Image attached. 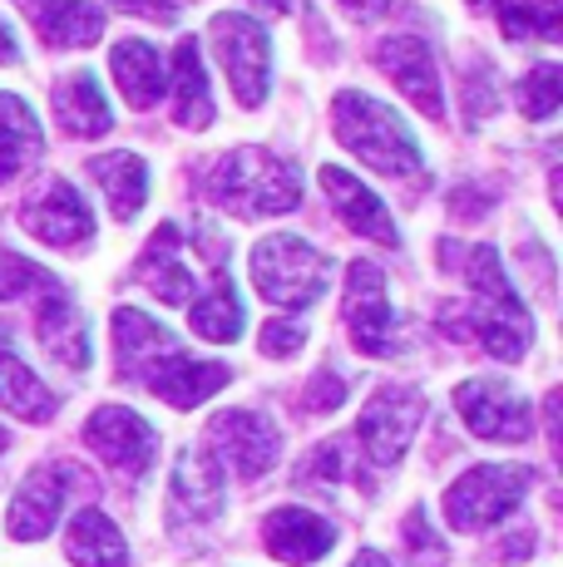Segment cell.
I'll use <instances>...</instances> for the list:
<instances>
[{"label": "cell", "mask_w": 563, "mask_h": 567, "mask_svg": "<svg viewBox=\"0 0 563 567\" xmlns=\"http://www.w3.org/2000/svg\"><path fill=\"white\" fill-rule=\"evenodd\" d=\"M440 261H450L464 281L474 287V311H470V331L494 361H519L529 351V336H534V321H529L524 301L509 287L500 252L494 247H460V243H440Z\"/></svg>", "instance_id": "6da1fadb"}, {"label": "cell", "mask_w": 563, "mask_h": 567, "mask_svg": "<svg viewBox=\"0 0 563 567\" xmlns=\"http://www.w3.org/2000/svg\"><path fill=\"white\" fill-rule=\"evenodd\" d=\"M331 124H337V138L366 168L386 173V178H410V173H420V144L391 104L371 100V94L341 90L337 104H331Z\"/></svg>", "instance_id": "7a4b0ae2"}, {"label": "cell", "mask_w": 563, "mask_h": 567, "mask_svg": "<svg viewBox=\"0 0 563 567\" xmlns=\"http://www.w3.org/2000/svg\"><path fill=\"white\" fill-rule=\"evenodd\" d=\"M208 198L237 217H277L297 207L301 183L291 163L273 158L267 148H233L208 178Z\"/></svg>", "instance_id": "3957f363"}, {"label": "cell", "mask_w": 563, "mask_h": 567, "mask_svg": "<svg viewBox=\"0 0 563 567\" xmlns=\"http://www.w3.org/2000/svg\"><path fill=\"white\" fill-rule=\"evenodd\" d=\"M331 261L301 237H263L253 247V287L277 307H311L327 291Z\"/></svg>", "instance_id": "277c9868"}, {"label": "cell", "mask_w": 563, "mask_h": 567, "mask_svg": "<svg viewBox=\"0 0 563 567\" xmlns=\"http://www.w3.org/2000/svg\"><path fill=\"white\" fill-rule=\"evenodd\" d=\"M534 484L524 464H480L470 474H460L446 494V518L454 533H480L494 528L524 504V488Z\"/></svg>", "instance_id": "5b68a950"}, {"label": "cell", "mask_w": 563, "mask_h": 567, "mask_svg": "<svg viewBox=\"0 0 563 567\" xmlns=\"http://www.w3.org/2000/svg\"><path fill=\"white\" fill-rule=\"evenodd\" d=\"M208 45L223 60L227 80H233V94L243 109H257L267 100V80H273V45H267L263 20L237 16V10H223L208 25Z\"/></svg>", "instance_id": "8992f818"}, {"label": "cell", "mask_w": 563, "mask_h": 567, "mask_svg": "<svg viewBox=\"0 0 563 567\" xmlns=\"http://www.w3.org/2000/svg\"><path fill=\"white\" fill-rule=\"evenodd\" d=\"M346 331H351L356 351L366 355H400L406 351V336H400V321L391 311V297H386V277L371 261H356L346 271Z\"/></svg>", "instance_id": "52a82bcc"}, {"label": "cell", "mask_w": 563, "mask_h": 567, "mask_svg": "<svg viewBox=\"0 0 563 567\" xmlns=\"http://www.w3.org/2000/svg\"><path fill=\"white\" fill-rule=\"evenodd\" d=\"M84 444H90V450L100 454L119 478H129V484H139V478H144L149 468H154V460H158L154 424H149L144 414L119 410V405H104V410H94L90 420H84Z\"/></svg>", "instance_id": "ba28073f"}, {"label": "cell", "mask_w": 563, "mask_h": 567, "mask_svg": "<svg viewBox=\"0 0 563 567\" xmlns=\"http://www.w3.org/2000/svg\"><path fill=\"white\" fill-rule=\"evenodd\" d=\"M454 410L480 440L494 444H524L534 430L529 400L509 380H464V385H454Z\"/></svg>", "instance_id": "9c48e42d"}, {"label": "cell", "mask_w": 563, "mask_h": 567, "mask_svg": "<svg viewBox=\"0 0 563 567\" xmlns=\"http://www.w3.org/2000/svg\"><path fill=\"white\" fill-rule=\"evenodd\" d=\"M208 450H218V460L233 464L243 478H263L282 460V434L267 414L223 410L218 420H208Z\"/></svg>", "instance_id": "30bf717a"}, {"label": "cell", "mask_w": 563, "mask_h": 567, "mask_svg": "<svg viewBox=\"0 0 563 567\" xmlns=\"http://www.w3.org/2000/svg\"><path fill=\"white\" fill-rule=\"evenodd\" d=\"M420 410H426V400H420L416 390H406V385H381L371 400H366L361 444L381 468H391L400 454H406L410 434H416V424H420Z\"/></svg>", "instance_id": "8fae6325"}, {"label": "cell", "mask_w": 563, "mask_h": 567, "mask_svg": "<svg viewBox=\"0 0 563 567\" xmlns=\"http://www.w3.org/2000/svg\"><path fill=\"white\" fill-rule=\"evenodd\" d=\"M20 223H25V233L40 237L45 247H80L84 237L94 233L90 207H84V198L64 178L40 183V188L25 198V207H20Z\"/></svg>", "instance_id": "7c38bea8"}, {"label": "cell", "mask_w": 563, "mask_h": 567, "mask_svg": "<svg viewBox=\"0 0 563 567\" xmlns=\"http://www.w3.org/2000/svg\"><path fill=\"white\" fill-rule=\"evenodd\" d=\"M376 64H381L386 80H391L396 90L420 109V114H430V118L446 114V100H440V70H436L430 50L420 45L416 35H391V40H381V45H376Z\"/></svg>", "instance_id": "4fadbf2b"}, {"label": "cell", "mask_w": 563, "mask_h": 567, "mask_svg": "<svg viewBox=\"0 0 563 567\" xmlns=\"http://www.w3.org/2000/svg\"><path fill=\"white\" fill-rule=\"evenodd\" d=\"M317 178H321V193H327L331 207H337V217L351 227L356 237H366V243H381V247H396L400 243V233H396L391 213H386V203L376 198V193L366 188L361 178H351V173L337 168V163H327Z\"/></svg>", "instance_id": "5bb4252c"}, {"label": "cell", "mask_w": 563, "mask_h": 567, "mask_svg": "<svg viewBox=\"0 0 563 567\" xmlns=\"http://www.w3.org/2000/svg\"><path fill=\"white\" fill-rule=\"evenodd\" d=\"M263 543L277 563L307 567L337 548V528L321 514H311V508H277V514H267V523H263Z\"/></svg>", "instance_id": "9a60e30c"}, {"label": "cell", "mask_w": 563, "mask_h": 567, "mask_svg": "<svg viewBox=\"0 0 563 567\" xmlns=\"http://www.w3.org/2000/svg\"><path fill=\"white\" fill-rule=\"evenodd\" d=\"M64 484H70L64 468H50V464L30 468L25 484H20V494L10 498V514H6L10 538H20V543L45 538V533L55 528L60 508H64Z\"/></svg>", "instance_id": "2e32d148"}, {"label": "cell", "mask_w": 563, "mask_h": 567, "mask_svg": "<svg viewBox=\"0 0 563 567\" xmlns=\"http://www.w3.org/2000/svg\"><path fill=\"white\" fill-rule=\"evenodd\" d=\"M227 365H208V361H193V355L183 351H168L164 361L144 375V385L154 390L158 400H168L173 410H198L208 395H218L227 385Z\"/></svg>", "instance_id": "e0dca14e"}, {"label": "cell", "mask_w": 563, "mask_h": 567, "mask_svg": "<svg viewBox=\"0 0 563 567\" xmlns=\"http://www.w3.org/2000/svg\"><path fill=\"white\" fill-rule=\"evenodd\" d=\"M168 351H178V346H173V331H164L154 316H144V311H134V307H119L114 311L119 380H144Z\"/></svg>", "instance_id": "ac0fdd59"}, {"label": "cell", "mask_w": 563, "mask_h": 567, "mask_svg": "<svg viewBox=\"0 0 563 567\" xmlns=\"http://www.w3.org/2000/svg\"><path fill=\"white\" fill-rule=\"evenodd\" d=\"M40 341L55 355L60 365L70 370H90V321L84 311L64 297L60 287L45 291V307H40Z\"/></svg>", "instance_id": "d6986e66"}, {"label": "cell", "mask_w": 563, "mask_h": 567, "mask_svg": "<svg viewBox=\"0 0 563 567\" xmlns=\"http://www.w3.org/2000/svg\"><path fill=\"white\" fill-rule=\"evenodd\" d=\"M173 118L183 128H208L213 124V84L198 60V40H178L173 50Z\"/></svg>", "instance_id": "ffe728a7"}, {"label": "cell", "mask_w": 563, "mask_h": 567, "mask_svg": "<svg viewBox=\"0 0 563 567\" xmlns=\"http://www.w3.org/2000/svg\"><path fill=\"white\" fill-rule=\"evenodd\" d=\"M64 558L74 567H129V543L100 508H84L64 533Z\"/></svg>", "instance_id": "44dd1931"}, {"label": "cell", "mask_w": 563, "mask_h": 567, "mask_svg": "<svg viewBox=\"0 0 563 567\" xmlns=\"http://www.w3.org/2000/svg\"><path fill=\"white\" fill-rule=\"evenodd\" d=\"M110 64H114L119 90H124V100L134 109H149V104L164 100L168 70H164V60H158L154 45H144V40H119L114 54H110Z\"/></svg>", "instance_id": "7402d4cb"}, {"label": "cell", "mask_w": 563, "mask_h": 567, "mask_svg": "<svg viewBox=\"0 0 563 567\" xmlns=\"http://www.w3.org/2000/svg\"><path fill=\"white\" fill-rule=\"evenodd\" d=\"M55 114H60V124L70 128L74 138L110 134V124H114L110 104H104V90H100V80H94L90 70H74L70 80H64L60 90H55Z\"/></svg>", "instance_id": "603a6c76"}, {"label": "cell", "mask_w": 563, "mask_h": 567, "mask_svg": "<svg viewBox=\"0 0 563 567\" xmlns=\"http://www.w3.org/2000/svg\"><path fill=\"white\" fill-rule=\"evenodd\" d=\"M90 178L100 183V193L110 198L114 217H139V207L149 203V163L139 154H104L90 163Z\"/></svg>", "instance_id": "cb8c5ba5"}, {"label": "cell", "mask_w": 563, "mask_h": 567, "mask_svg": "<svg viewBox=\"0 0 563 567\" xmlns=\"http://www.w3.org/2000/svg\"><path fill=\"white\" fill-rule=\"evenodd\" d=\"M173 498H178L183 514H198L213 518L223 508V468L213 454L198 450H183L178 464H173Z\"/></svg>", "instance_id": "d4e9b609"}, {"label": "cell", "mask_w": 563, "mask_h": 567, "mask_svg": "<svg viewBox=\"0 0 563 567\" xmlns=\"http://www.w3.org/2000/svg\"><path fill=\"white\" fill-rule=\"evenodd\" d=\"M40 148L45 138H40V118L30 114V104L16 94H0V183L16 178L25 163H35Z\"/></svg>", "instance_id": "484cf974"}, {"label": "cell", "mask_w": 563, "mask_h": 567, "mask_svg": "<svg viewBox=\"0 0 563 567\" xmlns=\"http://www.w3.org/2000/svg\"><path fill=\"white\" fill-rule=\"evenodd\" d=\"M134 277L144 281V287H154L164 301H173V307L193 297V277L178 261V227H158L154 243L144 247V261L134 267Z\"/></svg>", "instance_id": "4316f807"}, {"label": "cell", "mask_w": 563, "mask_h": 567, "mask_svg": "<svg viewBox=\"0 0 563 567\" xmlns=\"http://www.w3.org/2000/svg\"><path fill=\"white\" fill-rule=\"evenodd\" d=\"M104 35V16L94 0H50L40 10V40L55 50H80Z\"/></svg>", "instance_id": "83f0119b"}, {"label": "cell", "mask_w": 563, "mask_h": 567, "mask_svg": "<svg viewBox=\"0 0 563 567\" xmlns=\"http://www.w3.org/2000/svg\"><path fill=\"white\" fill-rule=\"evenodd\" d=\"M0 410L20 414V420H50L55 414V395L45 390V380L30 375L10 351H0Z\"/></svg>", "instance_id": "f1b7e54d"}, {"label": "cell", "mask_w": 563, "mask_h": 567, "mask_svg": "<svg viewBox=\"0 0 563 567\" xmlns=\"http://www.w3.org/2000/svg\"><path fill=\"white\" fill-rule=\"evenodd\" d=\"M188 321H193V331H198L203 341H237V336H243V301H237L227 271L218 277L213 297H203L198 307L188 311Z\"/></svg>", "instance_id": "f546056e"}, {"label": "cell", "mask_w": 563, "mask_h": 567, "mask_svg": "<svg viewBox=\"0 0 563 567\" xmlns=\"http://www.w3.org/2000/svg\"><path fill=\"white\" fill-rule=\"evenodd\" d=\"M559 100H563V70L554 60L534 64V70L519 80V109H524L529 118H549L559 109Z\"/></svg>", "instance_id": "4dcf8cb0"}, {"label": "cell", "mask_w": 563, "mask_h": 567, "mask_svg": "<svg viewBox=\"0 0 563 567\" xmlns=\"http://www.w3.org/2000/svg\"><path fill=\"white\" fill-rule=\"evenodd\" d=\"M25 287H55V281H50L40 267H30L25 257H0V301L20 297Z\"/></svg>", "instance_id": "1f68e13d"}, {"label": "cell", "mask_w": 563, "mask_h": 567, "mask_svg": "<svg viewBox=\"0 0 563 567\" xmlns=\"http://www.w3.org/2000/svg\"><path fill=\"white\" fill-rule=\"evenodd\" d=\"M494 16H500V25H504V35L509 40H529V35H539V10H534V0H494Z\"/></svg>", "instance_id": "d6a6232c"}, {"label": "cell", "mask_w": 563, "mask_h": 567, "mask_svg": "<svg viewBox=\"0 0 563 567\" xmlns=\"http://www.w3.org/2000/svg\"><path fill=\"white\" fill-rule=\"evenodd\" d=\"M346 400V380L337 375V370H317V375H311V385H307V400H301V405L307 410H337Z\"/></svg>", "instance_id": "836d02e7"}, {"label": "cell", "mask_w": 563, "mask_h": 567, "mask_svg": "<svg viewBox=\"0 0 563 567\" xmlns=\"http://www.w3.org/2000/svg\"><path fill=\"white\" fill-rule=\"evenodd\" d=\"M263 355H273V361H282V355H297L301 351V326L297 321H267L263 326Z\"/></svg>", "instance_id": "e575fe53"}, {"label": "cell", "mask_w": 563, "mask_h": 567, "mask_svg": "<svg viewBox=\"0 0 563 567\" xmlns=\"http://www.w3.org/2000/svg\"><path fill=\"white\" fill-rule=\"evenodd\" d=\"M110 6L129 10V16H144V20H154V25H168V20L178 16V0H110Z\"/></svg>", "instance_id": "d590c367"}, {"label": "cell", "mask_w": 563, "mask_h": 567, "mask_svg": "<svg viewBox=\"0 0 563 567\" xmlns=\"http://www.w3.org/2000/svg\"><path fill=\"white\" fill-rule=\"evenodd\" d=\"M20 54V45H16V35H10V25L0 20V64H10Z\"/></svg>", "instance_id": "8d00e7d4"}, {"label": "cell", "mask_w": 563, "mask_h": 567, "mask_svg": "<svg viewBox=\"0 0 563 567\" xmlns=\"http://www.w3.org/2000/svg\"><path fill=\"white\" fill-rule=\"evenodd\" d=\"M351 567H391V563H386V558H381V553H361V558H356Z\"/></svg>", "instance_id": "74e56055"}, {"label": "cell", "mask_w": 563, "mask_h": 567, "mask_svg": "<svg viewBox=\"0 0 563 567\" xmlns=\"http://www.w3.org/2000/svg\"><path fill=\"white\" fill-rule=\"evenodd\" d=\"M0 351H10V331H6V326H0Z\"/></svg>", "instance_id": "f35d334b"}, {"label": "cell", "mask_w": 563, "mask_h": 567, "mask_svg": "<svg viewBox=\"0 0 563 567\" xmlns=\"http://www.w3.org/2000/svg\"><path fill=\"white\" fill-rule=\"evenodd\" d=\"M346 6H361L366 10V6H381V0H346Z\"/></svg>", "instance_id": "ab89813d"}, {"label": "cell", "mask_w": 563, "mask_h": 567, "mask_svg": "<svg viewBox=\"0 0 563 567\" xmlns=\"http://www.w3.org/2000/svg\"><path fill=\"white\" fill-rule=\"evenodd\" d=\"M0 450H6V430H0Z\"/></svg>", "instance_id": "60d3db41"}]
</instances>
